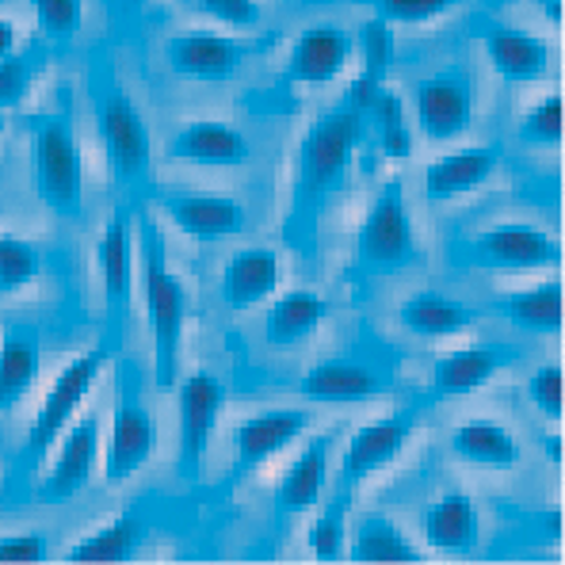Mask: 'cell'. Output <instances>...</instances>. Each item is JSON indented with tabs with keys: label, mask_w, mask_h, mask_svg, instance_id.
Here are the masks:
<instances>
[{
	"label": "cell",
	"mask_w": 565,
	"mask_h": 565,
	"mask_svg": "<svg viewBox=\"0 0 565 565\" xmlns=\"http://www.w3.org/2000/svg\"><path fill=\"white\" fill-rule=\"evenodd\" d=\"M470 256L481 268L497 271H539L558 268L562 245L535 222H497L470 241Z\"/></svg>",
	"instance_id": "obj_14"
},
{
	"label": "cell",
	"mask_w": 565,
	"mask_h": 565,
	"mask_svg": "<svg viewBox=\"0 0 565 565\" xmlns=\"http://www.w3.org/2000/svg\"><path fill=\"white\" fill-rule=\"evenodd\" d=\"M501 172V149L497 146H467L436 157L424 164V195L428 203H455L481 191Z\"/></svg>",
	"instance_id": "obj_20"
},
{
	"label": "cell",
	"mask_w": 565,
	"mask_h": 565,
	"mask_svg": "<svg viewBox=\"0 0 565 565\" xmlns=\"http://www.w3.org/2000/svg\"><path fill=\"white\" fill-rule=\"evenodd\" d=\"M367 111H371V122H375L386 157H394V161L409 157L413 153V130L402 115V99H397L394 93H386V88H379V93L371 96V104L363 107V115Z\"/></svg>",
	"instance_id": "obj_34"
},
{
	"label": "cell",
	"mask_w": 565,
	"mask_h": 565,
	"mask_svg": "<svg viewBox=\"0 0 565 565\" xmlns=\"http://www.w3.org/2000/svg\"><path fill=\"white\" fill-rule=\"evenodd\" d=\"M348 558L363 562V565H397V562H424L428 551H420L409 539V531L397 520H390L386 512H363L352 527V539H348Z\"/></svg>",
	"instance_id": "obj_29"
},
{
	"label": "cell",
	"mask_w": 565,
	"mask_h": 565,
	"mask_svg": "<svg viewBox=\"0 0 565 565\" xmlns=\"http://www.w3.org/2000/svg\"><path fill=\"white\" fill-rule=\"evenodd\" d=\"M153 203L195 245H214V241H226L248 226L245 206L234 195H218V191H157Z\"/></svg>",
	"instance_id": "obj_15"
},
{
	"label": "cell",
	"mask_w": 565,
	"mask_h": 565,
	"mask_svg": "<svg viewBox=\"0 0 565 565\" xmlns=\"http://www.w3.org/2000/svg\"><path fill=\"white\" fill-rule=\"evenodd\" d=\"M363 138V111L355 104L329 107L306 127L295 153V195H290V226L310 234L326 199L348 180L352 157Z\"/></svg>",
	"instance_id": "obj_2"
},
{
	"label": "cell",
	"mask_w": 565,
	"mask_h": 565,
	"mask_svg": "<svg viewBox=\"0 0 565 565\" xmlns=\"http://www.w3.org/2000/svg\"><path fill=\"white\" fill-rule=\"evenodd\" d=\"M520 141L535 149H558L562 146V93L543 96L535 107H527L520 119Z\"/></svg>",
	"instance_id": "obj_37"
},
{
	"label": "cell",
	"mask_w": 565,
	"mask_h": 565,
	"mask_svg": "<svg viewBox=\"0 0 565 565\" xmlns=\"http://www.w3.org/2000/svg\"><path fill=\"white\" fill-rule=\"evenodd\" d=\"M424 543L428 551L439 554H470L481 543V512L467 493L451 489V493L436 497L424 512Z\"/></svg>",
	"instance_id": "obj_27"
},
{
	"label": "cell",
	"mask_w": 565,
	"mask_h": 565,
	"mask_svg": "<svg viewBox=\"0 0 565 565\" xmlns=\"http://www.w3.org/2000/svg\"><path fill=\"white\" fill-rule=\"evenodd\" d=\"M348 504H352V493L348 489H337V497L326 504V512L318 516L310 531V546L318 562H340L348 543Z\"/></svg>",
	"instance_id": "obj_36"
},
{
	"label": "cell",
	"mask_w": 565,
	"mask_h": 565,
	"mask_svg": "<svg viewBox=\"0 0 565 565\" xmlns=\"http://www.w3.org/2000/svg\"><path fill=\"white\" fill-rule=\"evenodd\" d=\"M332 444H337V431L313 436L310 444L287 462V470H282L276 481V512H282V516H302V512L318 509L329 486Z\"/></svg>",
	"instance_id": "obj_23"
},
{
	"label": "cell",
	"mask_w": 565,
	"mask_h": 565,
	"mask_svg": "<svg viewBox=\"0 0 565 565\" xmlns=\"http://www.w3.org/2000/svg\"><path fill=\"white\" fill-rule=\"evenodd\" d=\"M527 402L539 409V417H546V420H554L558 424L562 420V363H539L535 371L527 375Z\"/></svg>",
	"instance_id": "obj_39"
},
{
	"label": "cell",
	"mask_w": 565,
	"mask_h": 565,
	"mask_svg": "<svg viewBox=\"0 0 565 565\" xmlns=\"http://www.w3.org/2000/svg\"><path fill=\"white\" fill-rule=\"evenodd\" d=\"M164 157L180 164H203V169H237L253 157V146L234 122L195 119L164 141Z\"/></svg>",
	"instance_id": "obj_19"
},
{
	"label": "cell",
	"mask_w": 565,
	"mask_h": 565,
	"mask_svg": "<svg viewBox=\"0 0 565 565\" xmlns=\"http://www.w3.org/2000/svg\"><path fill=\"white\" fill-rule=\"evenodd\" d=\"M329 310L332 306L321 290H310V287L282 290L276 302L268 306L264 340H268V348H276V352H290V348L318 337V329L326 326Z\"/></svg>",
	"instance_id": "obj_24"
},
{
	"label": "cell",
	"mask_w": 565,
	"mask_h": 565,
	"mask_svg": "<svg viewBox=\"0 0 565 565\" xmlns=\"http://www.w3.org/2000/svg\"><path fill=\"white\" fill-rule=\"evenodd\" d=\"M96 260L99 282H104L107 344H119L130 313V287H135V214H130V206H119L107 218L104 237L96 245Z\"/></svg>",
	"instance_id": "obj_10"
},
{
	"label": "cell",
	"mask_w": 565,
	"mask_h": 565,
	"mask_svg": "<svg viewBox=\"0 0 565 565\" xmlns=\"http://www.w3.org/2000/svg\"><path fill=\"white\" fill-rule=\"evenodd\" d=\"M39 31L54 43H70L85 23V0H31Z\"/></svg>",
	"instance_id": "obj_38"
},
{
	"label": "cell",
	"mask_w": 565,
	"mask_h": 565,
	"mask_svg": "<svg viewBox=\"0 0 565 565\" xmlns=\"http://www.w3.org/2000/svg\"><path fill=\"white\" fill-rule=\"evenodd\" d=\"M447 447L459 462L478 470H512L520 467L523 447L516 431L501 420H462L451 428Z\"/></svg>",
	"instance_id": "obj_26"
},
{
	"label": "cell",
	"mask_w": 565,
	"mask_h": 565,
	"mask_svg": "<svg viewBox=\"0 0 565 565\" xmlns=\"http://www.w3.org/2000/svg\"><path fill=\"white\" fill-rule=\"evenodd\" d=\"M417 428H420L417 409L390 413V417L355 428L344 444V455H340V478H344L348 493H355V486H363V481H371L375 473L394 467V462L409 451Z\"/></svg>",
	"instance_id": "obj_9"
},
{
	"label": "cell",
	"mask_w": 565,
	"mask_h": 565,
	"mask_svg": "<svg viewBox=\"0 0 565 565\" xmlns=\"http://www.w3.org/2000/svg\"><path fill=\"white\" fill-rule=\"evenodd\" d=\"M394 390V371L382 360H363V355H337L318 367H310L298 382V394L306 402L321 405H360L379 402Z\"/></svg>",
	"instance_id": "obj_11"
},
{
	"label": "cell",
	"mask_w": 565,
	"mask_h": 565,
	"mask_svg": "<svg viewBox=\"0 0 565 565\" xmlns=\"http://www.w3.org/2000/svg\"><path fill=\"white\" fill-rule=\"evenodd\" d=\"M177 409H180V473H184V481H199L206 462V447H211L218 417L226 409V382L206 367L191 371V375L180 379Z\"/></svg>",
	"instance_id": "obj_8"
},
{
	"label": "cell",
	"mask_w": 565,
	"mask_h": 565,
	"mask_svg": "<svg viewBox=\"0 0 565 565\" xmlns=\"http://www.w3.org/2000/svg\"><path fill=\"white\" fill-rule=\"evenodd\" d=\"M111 360H115V344L104 340V344L85 348L81 355H73V360L57 371V379L50 382V390L43 394V405H39V413L31 417L28 439H23V455H20L23 467L28 470L43 467L50 447H54L57 436L77 420L81 405H85V397L93 394V386Z\"/></svg>",
	"instance_id": "obj_4"
},
{
	"label": "cell",
	"mask_w": 565,
	"mask_h": 565,
	"mask_svg": "<svg viewBox=\"0 0 565 565\" xmlns=\"http://www.w3.org/2000/svg\"><path fill=\"white\" fill-rule=\"evenodd\" d=\"M310 428L313 413L295 409V405H279V409H264L253 413L248 420H241L234 428V481L268 467L271 459H279L287 447H295Z\"/></svg>",
	"instance_id": "obj_16"
},
{
	"label": "cell",
	"mask_w": 565,
	"mask_h": 565,
	"mask_svg": "<svg viewBox=\"0 0 565 565\" xmlns=\"http://www.w3.org/2000/svg\"><path fill=\"white\" fill-rule=\"evenodd\" d=\"M253 54V43L218 31H180L164 43V62L177 77L191 81H226L237 65Z\"/></svg>",
	"instance_id": "obj_18"
},
{
	"label": "cell",
	"mask_w": 565,
	"mask_h": 565,
	"mask_svg": "<svg viewBox=\"0 0 565 565\" xmlns=\"http://www.w3.org/2000/svg\"><path fill=\"white\" fill-rule=\"evenodd\" d=\"M96 130L104 141L107 164H111L115 180L122 188H141L149 180V164H153V135H149L146 115L127 93H107L99 99Z\"/></svg>",
	"instance_id": "obj_7"
},
{
	"label": "cell",
	"mask_w": 565,
	"mask_h": 565,
	"mask_svg": "<svg viewBox=\"0 0 565 565\" xmlns=\"http://www.w3.org/2000/svg\"><path fill=\"white\" fill-rule=\"evenodd\" d=\"M206 15L230 23V28H256L264 15L260 0H199Z\"/></svg>",
	"instance_id": "obj_42"
},
{
	"label": "cell",
	"mask_w": 565,
	"mask_h": 565,
	"mask_svg": "<svg viewBox=\"0 0 565 565\" xmlns=\"http://www.w3.org/2000/svg\"><path fill=\"white\" fill-rule=\"evenodd\" d=\"M43 276V253L31 241L0 234V298H15Z\"/></svg>",
	"instance_id": "obj_33"
},
{
	"label": "cell",
	"mask_w": 565,
	"mask_h": 565,
	"mask_svg": "<svg viewBox=\"0 0 565 565\" xmlns=\"http://www.w3.org/2000/svg\"><path fill=\"white\" fill-rule=\"evenodd\" d=\"M473 111H478V93L470 73L462 70H439L413 88V115L431 141L462 138L473 127Z\"/></svg>",
	"instance_id": "obj_13"
},
{
	"label": "cell",
	"mask_w": 565,
	"mask_h": 565,
	"mask_svg": "<svg viewBox=\"0 0 565 565\" xmlns=\"http://www.w3.org/2000/svg\"><path fill=\"white\" fill-rule=\"evenodd\" d=\"M31 184L57 218L85 211V157H81L73 107H57L31 119Z\"/></svg>",
	"instance_id": "obj_3"
},
{
	"label": "cell",
	"mask_w": 565,
	"mask_h": 565,
	"mask_svg": "<svg viewBox=\"0 0 565 565\" xmlns=\"http://www.w3.org/2000/svg\"><path fill=\"white\" fill-rule=\"evenodd\" d=\"M138 516L127 512V516H115L104 527L88 531L85 539H77V546H70L65 558L70 562H127L135 558V546H138Z\"/></svg>",
	"instance_id": "obj_32"
},
{
	"label": "cell",
	"mask_w": 565,
	"mask_h": 565,
	"mask_svg": "<svg viewBox=\"0 0 565 565\" xmlns=\"http://www.w3.org/2000/svg\"><path fill=\"white\" fill-rule=\"evenodd\" d=\"M50 467L39 478V504H65L77 493H85L96 478V462H99V420L85 417L73 420L70 428L57 436V444L50 447Z\"/></svg>",
	"instance_id": "obj_12"
},
{
	"label": "cell",
	"mask_w": 565,
	"mask_h": 565,
	"mask_svg": "<svg viewBox=\"0 0 565 565\" xmlns=\"http://www.w3.org/2000/svg\"><path fill=\"white\" fill-rule=\"evenodd\" d=\"M397 321L409 337L417 340H455L467 337V332L478 326V310L459 298L444 295V290H417L409 295L402 306H397Z\"/></svg>",
	"instance_id": "obj_25"
},
{
	"label": "cell",
	"mask_w": 565,
	"mask_h": 565,
	"mask_svg": "<svg viewBox=\"0 0 565 565\" xmlns=\"http://www.w3.org/2000/svg\"><path fill=\"white\" fill-rule=\"evenodd\" d=\"M43 62L46 54H31V50L0 54V111H12V107H20L31 96Z\"/></svg>",
	"instance_id": "obj_35"
},
{
	"label": "cell",
	"mask_w": 565,
	"mask_h": 565,
	"mask_svg": "<svg viewBox=\"0 0 565 565\" xmlns=\"http://www.w3.org/2000/svg\"><path fill=\"white\" fill-rule=\"evenodd\" d=\"M153 447H157L153 417H149L146 402H141L138 382L127 379V371H122L115 409H111V428H107V447H99L107 486L111 489L127 486V481L153 459Z\"/></svg>",
	"instance_id": "obj_6"
},
{
	"label": "cell",
	"mask_w": 565,
	"mask_h": 565,
	"mask_svg": "<svg viewBox=\"0 0 565 565\" xmlns=\"http://www.w3.org/2000/svg\"><path fill=\"white\" fill-rule=\"evenodd\" d=\"M282 282V256L268 245H248L237 248L226 260L218 276V295L226 302V310L245 313L253 306L271 302V295Z\"/></svg>",
	"instance_id": "obj_21"
},
{
	"label": "cell",
	"mask_w": 565,
	"mask_h": 565,
	"mask_svg": "<svg viewBox=\"0 0 565 565\" xmlns=\"http://www.w3.org/2000/svg\"><path fill=\"white\" fill-rule=\"evenodd\" d=\"M481 43L489 65L512 85H531L551 70V43L523 28H489Z\"/></svg>",
	"instance_id": "obj_28"
},
{
	"label": "cell",
	"mask_w": 565,
	"mask_h": 565,
	"mask_svg": "<svg viewBox=\"0 0 565 565\" xmlns=\"http://www.w3.org/2000/svg\"><path fill=\"white\" fill-rule=\"evenodd\" d=\"M39 367H43V340L35 329L12 326L0 340V413L15 409L31 386L39 382Z\"/></svg>",
	"instance_id": "obj_30"
},
{
	"label": "cell",
	"mask_w": 565,
	"mask_h": 565,
	"mask_svg": "<svg viewBox=\"0 0 565 565\" xmlns=\"http://www.w3.org/2000/svg\"><path fill=\"white\" fill-rule=\"evenodd\" d=\"M355 260L363 271H375V276H394V271H405L420 260V234L402 180L382 184L375 195L360 226V237H355Z\"/></svg>",
	"instance_id": "obj_5"
},
{
	"label": "cell",
	"mask_w": 565,
	"mask_h": 565,
	"mask_svg": "<svg viewBox=\"0 0 565 565\" xmlns=\"http://www.w3.org/2000/svg\"><path fill=\"white\" fill-rule=\"evenodd\" d=\"M46 554H50V539L43 531L0 535V562H43Z\"/></svg>",
	"instance_id": "obj_41"
},
{
	"label": "cell",
	"mask_w": 565,
	"mask_h": 565,
	"mask_svg": "<svg viewBox=\"0 0 565 565\" xmlns=\"http://www.w3.org/2000/svg\"><path fill=\"white\" fill-rule=\"evenodd\" d=\"M135 268L141 282V310H146V329L153 340V360H157V386L172 390L180 375V348H184V329H188V282L169 268V245L164 234L149 214L135 218Z\"/></svg>",
	"instance_id": "obj_1"
},
{
	"label": "cell",
	"mask_w": 565,
	"mask_h": 565,
	"mask_svg": "<svg viewBox=\"0 0 565 565\" xmlns=\"http://www.w3.org/2000/svg\"><path fill=\"white\" fill-rule=\"evenodd\" d=\"M520 360V348L512 344H462L444 352L436 363H431V397L436 402H447V397H470L486 386L489 379H497L504 367Z\"/></svg>",
	"instance_id": "obj_17"
},
{
	"label": "cell",
	"mask_w": 565,
	"mask_h": 565,
	"mask_svg": "<svg viewBox=\"0 0 565 565\" xmlns=\"http://www.w3.org/2000/svg\"><path fill=\"white\" fill-rule=\"evenodd\" d=\"M459 0H375V12L382 23H394V28H417L436 15L451 12Z\"/></svg>",
	"instance_id": "obj_40"
},
{
	"label": "cell",
	"mask_w": 565,
	"mask_h": 565,
	"mask_svg": "<svg viewBox=\"0 0 565 565\" xmlns=\"http://www.w3.org/2000/svg\"><path fill=\"white\" fill-rule=\"evenodd\" d=\"M355 39L337 23H313L290 43L287 81L295 85H329L352 65Z\"/></svg>",
	"instance_id": "obj_22"
},
{
	"label": "cell",
	"mask_w": 565,
	"mask_h": 565,
	"mask_svg": "<svg viewBox=\"0 0 565 565\" xmlns=\"http://www.w3.org/2000/svg\"><path fill=\"white\" fill-rule=\"evenodd\" d=\"M15 46H20V31H15L12 20H4V15H0V54H12Z\"/></svg>",
	"instance_id": "obj_43"
},
{
	"label": "cell",
	"mask_w": 565,
	"mask_h": 565,
	"mask_svg": "<svg viewBox=\"0 0 565 565\" xmlns=\"http://www.w3.org/2000/svg\"><path fill=\"white\" fill-rule=\"evenodd\" d=\"M501 313L523 332L558 337L562 332V282L543 279V282H535V287L509 290L501 302Z\"/></svg>",
	"instance_id": "obj_31"
}]
</instances>
